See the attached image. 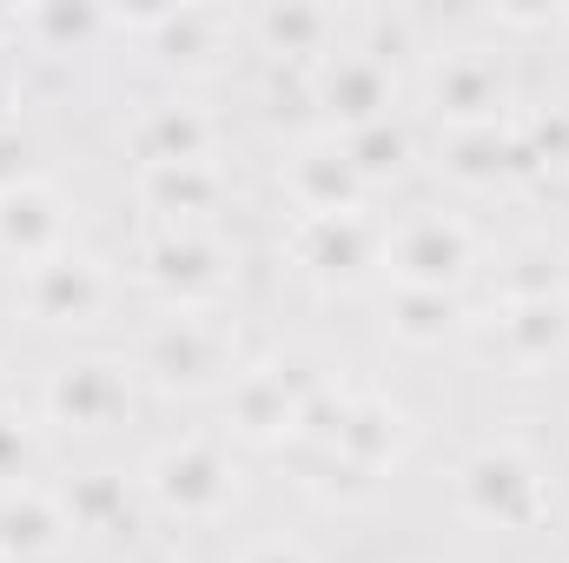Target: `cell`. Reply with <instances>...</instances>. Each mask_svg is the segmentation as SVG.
<instances>
[{
    "mask_svg": "<svg viewBox=\"0 0 569 563\" xmlns=\"http://www.w3.org/2000/svg\"><path fill=\"white\" fill-rule=\"evenodd\" d=\"M146 491H152V504H159L166 517H179V524H219V517L239 504V471H232V457H226L219 444L179 437V444H166V451L146 464Z\"/></svg>",
    "mask_w": 569,
    "mask_h": 563,
    "instance_id": "obj_1",
    "label": "cell"
},
{
    "mask_svg": "<svg viewBox=\"0 0 569 563\" xmlns=\"http://www.w3.org/2000/svg\"><path fill=\"white\" fill-rule=\"evenodd\" d=\"M457 504H463L477 524L530 531V524L550 511V491H543V471H537L517 444H483V451L457 471Z\"/></svg>",
    "mask_w": 569,
    "mask_h": 563,
    "instance_id": "obj_2",
    "label": "cell"
},
{
    "mask_svg": "<svg viewBox=\"0 0 569 563\" xmlns=\"http://www.w3.org/2000/svg\"><path fill=\"white\" fill-rule=\"evenodd\" d=\"M232 352H239L232 325H219L206 312H179V318L146 332L140 372L159 392H206V385H219L232 372Z\"/></svg>",
    "mask_w": 569,
    "mask_h": 563,
    "instance_id": "obj_3",
    "label": "cell"
},
{
    "mask_svg": "<svg viewBox=\"0 0 569 563\" xmlns=\"http://www.w3.org/2000/svg\"><path fill=\"white\" fill-rule=\"evenodd\" d=\"M385 266L398 273V285H430V292H450L470 266V226L457 213H437L418 206L405 213L391 233H385Z\"/></svg>",
    "mask_w": 569,
    "mask_h": 563,
    "instance_id": "obj_4",
    "label": "cell"
},
{
    "mask_svg": "<svg viewBox=\"0 0 569 563\" xmlns=\"http://www.w3.org/2000/svg\"><path fill=\"white\" fill-rule=\"evenodd\" d=\"M146 279L179 305H206L232 285V246L206 226H166L146 246Z\"/></svg>",
    "mask_w": 569,
    "mask_h": 563,
    "instance_id": "obj_5",
    "label": "cell"
},
{
    "mask_svg": "<svg viewBox=\"0 0 569 563\" xmlns=\"http://www.w3.org/2000/svg\"><path fill=\"white\" fill-rule=\"evenodd\" d=\"M107 298H113V285L100 273V259H87V253H53L20 273V305L40 325H93L107 312Z\"/></svg>",
    "mask_w": 569,
    "mask_h": 563,
    "instance_id": "obj_6",
    "label": "cell"
},
{
    "mask_svg": "<svg viewBox=\"0 0 569 563\" xmlns=\"http://www.w3.org/2000/svg\"><path fill=\"white\" fill-rule=\"evenodd\" d=\"M318 385H325V378H311L305 358H272V365L246 372V378L232 385V431L252 437V444L291 437V431H298V412H305V398H311Z\"/></svg>",
    "mask_w": 569,
    "mask_h": 563,
    "instance_id": "obj_7",
    "label": "cell"
},
{
    "mask_svg": "<svg viewBox=\"0 0 569 563\" xmlns=\"http://www.w3.org/2000/svg\"><path fill=\"white\" fill-rule=\"evenodd\" d=\"M430 107L450 120V127H497L503 100H510V80L503 67L483 53V47H450L430 60Z\"/></svg>",
    "mask_w": 569,
    "mask_h": 563,
    "instance_id": "obj_8",
    "label": "cell"
},
{
    "mask_svg": "<svg viewBox=\"0 0 569 563\" xmlns=\"http://www.w3.org/2000/svg\"><path fill=\"white\" fill-rule=\"evenodd\" d=\"M127 405H133V378H127V365H113V358L60 365L53 385H47L53 424H73V431H107L113 418H127Z\"/></svg>",
    "mask_w": 569,
    "mask_h": 563,
    "instance_id": "obj_9",
    "label": "cell"
},
{
    "mask_svg": "<svg viewBox=\"0 0 569 563\" xmlns=\"http://www.w3.org/2000/svg\"><path fill=\"white\" fill-rule=\"evenodd\" d=\"M318 100H325V113H331L345 134H358V127L385 120V107H391V67L371 60L365 47L325 53V60H318Z\"/></svg>",
    "mask_w": 569,
    "mask_h": 563,
    "instance_id": "obj_10",
    "label": "cell"
},
{
    "mask_svg": "<svg viewBox=\"0 0 569 563\" xmlns=\"http://www.w3.org/2000/svg\"><path fill=\"white\" fill-rule=\"evenodd\" d=\"M284 199L305 219H345V213H358L365 179L345 159V146H298L291 166H284Z\"/></svg>",
    "mask_w": 569,
    "mask_h": 563,
    "instance_id": "obj_11",
    "label": "cell"
},
{
    "mask_svg": "<svg viewBox=\"0 0 569 563\" xmlns=\"http://www.w3.org/2000/svg\"><path fill=\"white\" fill-rule=\"evenodd\" d=\"M405 444H411V424H405V412H398L391 398H351L345 437H338L331 457H338L351 477L378 484V471H391V464L405 457Z\"/></svg>",
    "mask_w": 569,
    "mask_h": 563,
    "instance_id": "obj_12",
    "label": "cell"
},
{
    "mask_svg": "<svg viewBox=\"0 0 569 563\" xmlns=\"http://www.w3.org/2000/svg\"><path fill=\"white\" fill-rule=\"evenodd\" d=\"M127 146L140 152V172L146 166H206L212 159V120L186 100H159L127 127Z\"/></svg>",
    "mask_w": 569,
    "mask_h": 563,
    "instance_id": "obj_13",
    "label": "cell"
},
{
    "mask_svg": "<svg viewBox=\"0 0 569 563\" xmlns=\"http://www.w3.org/2000/svg\"><path fill=\"white\" fill-rule=\"evenodd\" d=\"M60 239H67V213H60V199H53L40 179H27V186L0 192V253H7V259L40 266V259L67 253Z\"/></svg>",
    "mask_w": 569,
    "mask_h": 563,
    "instance_id": "obj_14",
    "label": "cell"
},
{
    "mask_svg": "<svg viewBox=\"0 0 569 563\" xmlns=\"http://www.w3.org/2000/svg\"><path fill=\"white\" fill-rule=\"evenodd\" d=\"M497 345L510 365H550L569 352V298H530V305H503L497 312Z\"/></svg>",
    "mask_w": 569,
    "mask_h": 563,
    "instance_id": "obj_15",
    "label": "cell"
},
{
    "mask_svg": "<svg viewBox=\"0 0 569 563\" xmlns=\"http://www.w3.org/2000/svg\"><path fill=\"white\" fill-rule=\"evenodd\" d=\"M291 253H298V266H311L318 279H351L358 266H371L378 239H371V226H365L358 213H345V219H298Z\"/></svg>",
    "mask_w": 569,
    "mask_h": 563,
    "instance_id": "obj_16",
    "label": "cell"
},
{
    "mask_svg": "<svg viewBox=\"0 0 569 563\" xmlns=\"http://www.w3.org/2000/svg\"><path fill=\"white\" fill-rule=\"evenodd\" d=\"M219 172H212V159L206 166H146L140 172V199L152 213H166L172 226H199L212 206H219Z\"/></svg>",
    "mask_w": 569,
    "mask_h": 563,
    "instance_id": "obj_17",
    "label": "cell"
},
{
    "mask_svg": "<svg viewBox=\"0 0 569 563\" xmlns=\"http://www.w3.org/2000/svg\"><path fill=\"white\" fill-rule=\"evenodd\" d=\"M437 166H443L457 186H497V179L517 172L523 159H517V140L497 134V127H450V134H443V152H437Z\"/></svg>",
    "mask_w": 569,
    "mask_h": 563,
    "instance_id": "obj_18",
    "label": "cell"
},
{
    "mask_svg": "<svg viewBox=\"0 0 569 563\" xmlns=\"http://www.w3.org/2000/svg\"><path fill=\"white\" fill-rule=\"evenodd\" d=\"M140 27H152V47L172 67H206L226 40V13H206V7H159Z\"/></svg>",
    "mask_w": 569,
    "mask_h": 563,
    "instance_id": "obj_19",
    "label": "cell"
},
{
    "mask_svg": "<svg viewBox=\"0 0 569 563\" xmlns=\"http://www.w3.org/2000/svg\"><path fill=\"white\" fill-rule=\"evenodd\" d=\"M60 531H67V517H60V504H47L40 491H20V497L0 504V557L7 563L53 557V551H60Z\"/></svg>",
    "mask_w": 569,
    "mask_h": 563,
    "instance_id": "obj_20",
    "label": "cell"
},
{
    "mask_svg": "<svg viewBox=\"0 0 569 563\" xmlns=\"http://www.w3.org/2000/svg\"><path fill=\"white\" fill-rule=\"evenodd\" d=\"M252 33H259V47L266 53H279V60H325L331 53V13L325 7H266L259 20H252Z\"/></svg>",
    "mask_w": 569,
    "mask_h": 563,
    "instance_id": "obj_21",
    "label": "cell"
},
{
    "mask_svg": "<svg viewBox=\"0 0 569 563\" xmlns=\"http://www.w3.org/2000/svg\"><path fill=\"white\" fill-rule=\"evenodd\" d=\"M563 253L550 246V239H530V246H517L510 259H503V273H497V298L503 305H530V298H563Z\"/></svg>",
    "mask_w": 569,
    "mask_h": 563,
    "instance_id": "obj_22",
    "label": "cell"
},
{
    "mask_svg": "<svg viewBox=\"0 0 569 563\" xmlns=\"http://www.w3.org/2000/svg\"><path fill=\"white\" fill-rule=\"evenodd\" d=\"M450 325H457V298L450 292H430V285H398L391 292V338L425 352V345L450 338Z\"/></svg>",
    "mask_w": 569,
    "mask_h": 563,
    "instance_id": "obj_23",
    "label": "cell"
},
{
    "mask_svg": "<svg viewBox=\"0 0 569 563\" xmlns=\"http://www.w3.org/2000/svg\"><path fill=\"white\" fill-rule=\"evenodd\" d=\"M345 159L358 166V179L365 186H378V179H398L405 166H411V134L385 113V120H371V127H358V134H345Z\"/></svg>",
    "mask_w": 569,
    "mask_h": 563,
    "instance_id": "obj_24",
    "label": "cell"
},
{
    "mask_svg": "<svg viewBox=\"0 0 569 563\" xmlns=\"http://www.w3.org/2000/svg\"><path fill=\"white\" fill-rule=\"evenodd\" d=\"M120 511H127V484H120V477L93 471V477H73V484H67V517H73L80 531H107Z\"/></svg>",
    "mask_w": 569,
    "mask_h": 563,
    "instance_id": "obj_25",
    "label": "cell"
},
{
    "mask_svg": "<svg viewBox=\"0 0 569 563\" xmlns=\"http://www.w3.org/2000/svg\"><path fill=\"white\" fill-rule=\"evenodd\" d=\"M345 412H351V398H338L331 385H318L311 398H305V412H298V444H311V451H338V437H345Z\"/></svg>",
    "mask_w": 569,
    "mask_h": 563,
    "instance_id": "obj_26",
    "label": "cell"
},
{
    "mask_svg": "<svg viewBox=\"0 0 569 563\" xmlns=\"http://www.w3.org/2000/svg\"><path fill=\"white\" fill-rule=\"evenodd\" d=\"M517 159L523 166H569V113L563 107H550V113L530 120V134L517 140Z\"/></svg>",
    "mask_w": 569,
    "mask_h": 563,
    "instance_id": "obj_27",
    "label": "cell"
},
{
    "mask_svg": "<svg viewBox=\"0 0 569 563\" xmlns=\"http://www.w3.org/2000/svg\"><path fill=\"white\" fill-rule=\"evenodd\" d=\"M20 27H33L40 40H87V33L107 27V13H93V7H33V13H20Z\"/></svg>",
    "mask_w": 569,
    "mask_h": 563,
    "instance_id": "obj_28",
    "label": "cell"
},
{
    "mask_svg": "<svg viewBox=\"0 0 569 563\" xmlns=\"http://www.w3.org/2000/svg\"><path fill=\"white\" fill-rule=\"evenodd\" d=\"M27 457H33L27 424H20V418H0V477H20V471H27Z\"/></svg>",
    "mask_w": 569,
    "mask_h": 563,
    "instance_id": "obj_29",
    "label": "cell"
},
{
    "mask_svg": "<svg viewBox=\"0 0 569 563\" xmlns=\"http://www.w3.org/2000/svg\"><path fill=\"white\" fill-rule=\"evenodd\" d=\"M13 186H27V146L0 134V192H13Z\"/></svg>",
    "mask_w": 569,
    "mask_h": 563,
    "instance_id": "obj_30",
    "label": "cell"
},
{
    "mask_svg": "<svg viewBox=\"0 0 569 563\" xmlns=\"http://www.w3.org/2000/svg\"><path fill=\"white\" fill-rule=\"evenodd\" d=\"M239 563H311V557H305L298 544H284V537H266V544H252Z\"/></svg>",
    "mask_w": 569,
    "mask_h": 563,
    "instance_id": "obj_31",
    "label": "cell"
},
{
    "mask_svg": "<svg viewBox=\"0 0 569 563\" xmlns=\"http://www.w3.org/2000/svg\"><path fill=\"white\" fill-rule=\"evenodd\" d=\"M20 27V13H0V33H13Z\"/></svg>",
    "mask_w": 569,
    "mask_h": 563,
    "instance_id": "obj_32",
    "label": "cell"
},
{
    "mask_svg": "<svg viewBox=\"0 0 569 563\" xmlns=\"http://www.w3.org/2000/svg\"><path fill=\"white\" fill-rule=\"evenodd\" d=\"M33 563H67V557H60V551H53V557H33Z\"/></svg>",
    "mask_w": 569,
    "mask_h": 563,
    "instance_id": "obj_33",
    "label": "cell"
}]
</instances>
